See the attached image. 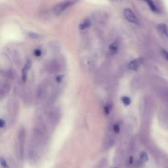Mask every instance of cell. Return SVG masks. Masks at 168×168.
<instances>
[{"instance_id": "7", "label": "cell", "mask_w": 168, "mask_h": 168, "mask_svg": "<svg viewBox=\"0 0 168 168\" xmlns=\"http://www.w3.org/2000/svg\"><path fill=\"white\" fill-rule=\"evenodd\" d=\"M142 1L145 2L147 4H148L149 8L151 9L152 11L155 13H158L159 11L156 5L153 2L152 0H142Z\"/></svg>"}, {"instance_id": "18", "label": "cell", "mask_w": 168, "mask_h": 168, "mask_svg": "<svg viewBox=\"0 0 168 168\" xmlns=\"http://www.w3.org/2000/svg\"><path fill=\"white\" fill-rule=\"evenodd\" d=\"M162 54L163 55V57L165 59L168 60V51H167L165 50H162Z\"/></svg>"}, {"instance_id": "3", "label": "cell", "mask_w": 168, "mask_h": 168, "mask_svg": "<svg viewBox=\"0 0 168 168\" xmlns=\"http://www.w3.org/2000/svg\"><path fill=\"white\" fill-rule=\"evenodd\" d=\"M123 15L126 18L128 21H129L130 23H134L137 24H138V20L134 14V13L133 12L131 9H125L123 11Z\"/></svg>"}, {"instance_id": "11", "label": "cell", "mask_w": 168, "mask_h": 168, "mask_svg": "<svg viewBox=\"0 0 168 168\" xmlns=\"http://www.w3.org/2000/svg\"><path fill=\"white\" fill-rule=\"evenodd\" d=\"M118 44L117 41H114L113 42V44H111L110 45V47H109V49H110V51L112 53H115L117 50H118Z\"/></svg>"}, {"instance_id": "14", "label": "cell", "mask_w": 168, "mask_h": 168, "mask_svg": "<svg viewBox=\"0 0 168 168\" xmlns=\"http://www.w3.org/2000/svg\"><path fill=\"white\" fill-rule=\"evenodd\" d=\"M122 101L125 105H129L131 104V99L128 97H123Z\"/></svg>"}, {"instance_id": "16", "label": "cell", "mask_w": 168, "mask_h": 168, "mask_svg": "<svg viewBox=\"0 0 168 168\" xmlns=\"http://www.w3.org/2000/svg\"><path fill=\"white\" fill-rule=\"evenodd\" d=\"M1 164L4 168H7L8 167V164H7L5 160L2 157L1 158Z\"/></svg>"}, {"instance_id": "12", "label": "cell", "mask_w": 168, "mask_h": 168, "mask_svg": "<svg viewBox=\"0 0 168 168\" xmlns=\"http://www.w3.org/2000/svg\"><path fill=\"white\" fill-rule=\"evenodd\" d=\"M140 160H141L143 163L146 162L149 160L148 155L145 152H141V154H140Z\"/></svg>"}, {"instance_id": "2", "label": "cell", "mask_w": 168, "mask_h": 168, "mask_svg": "<svg viewBox=\"0 0 168 168\" xmlns=\"http://www.w3.org/2000/svg\"><path fill=\"white\" fill-rule=\"evenodd\" d=\"M18 141L20 146V155L21 157L24 156V143H25V130L24 128L20 129L18 134Z\"/></svg>"}, {"instance_id": "9", "label": "cell", "mask_w": 168, "mask_h": 168, "mask_svg": "<svg viewBox=\"0 0 168 168\" xmlns=\"http://www.w3.org/2000/svg\"><path fill=\"white\" fill-rule=\"evenodd\" d=\"M90 25H91V21L88 19H86L80 24V29L81 30H85L86 29H87V28H88Z\"/></svg>"}, {"instance_id": "10", "label": "cell", "mask_w": 168, "mask_h": 168, "mask_svg": "<svg viewBox=\"0 0 168 168\" xmlns=\"http://www.w3.org/2000/svg\"><path fill=\"white\" fill-rule=\"evenodd\" d=\"M9 90V86L8 84H3L2 85V87H1V95L2 97H3L4 95H5L7 93H8Z\"/></svg>"}, {"instance_id": "5", "label": "cell", "mask_w": 168, "mask_h": 168, "mask_svg": "<svg viewBox=\"0 0 168 168\" xmlns=\"http://www.w3.org/2000/svg\"><path fill=\"white\" fill-rule=\"evenodd\" d=\"M157 30L165 37L168 38V28L166 24L164 23H161L157 26Z\"/></svg>"}, {"instance_id": "20", "label": "cell", "mask_w": 168, "mask_h": 168, "mask_svg": "<svg viewBox=\"0 0 168 168\" xmlns=\"http://www.w3.org/2000/svg\"><path fill=\"white\" fill-rule=\"evenodd\" d=\"M5 125V122H4L3 119H1V120H0V127H1L2 128H3Z\"/></svg>"}, {"instance_id": "13", "label": "cell", "mask_w": 168, "mask_h": 168, "mask_svg": "<svg viewBox=\"0 0 168 168\" xmlns=\"http://www.w3.org/2000/svg\"><path fill=\"white\" fill-rule=\"evenodd\" d=\"M28 36H29V38H32V39H39V38H40L41 37V35H39L38 34H36V33H34V32L28 33Z\"/></svg>"}, {"instance_id": "4", "label": "cell", "mask_w": 168, "mask_h": 168, "mask_svg": "<svg viewBox=\"0 0 168 168\" xmlns=\"http://www.w3.org/2000/svg\"><path fill=\"white\" fill-rule=\"evenodd\" d=\"M143 62V59L139 58L137 59L133 60L129 62L128 65V68L131 71H137L138 68L140 66Z\"/></svg>"}, {"instance_id": "6", "label": "cell", "mask_w": 168, "mask_h": 168, "mask_svg": "<svg viewBox=\"0 0 168 168\" xmlns=\"http://www.w3.org/2000/svg\"><path fill=\"white\" fill-rule=\"evenodd\" d=\"M32 65V62L30 60H28V61L26 62V65H24L23 69V72H22V78H23V81L24 82L26 80V77H27V73L28 71H29V69L30 68Z\"/></svg>"}, {"instance_id": "8", "label": "cell", "mask_w": 168, "mask_h": 168, "mask_svg": "<svg viewBox=\"0 0 168 168\" xmlns=\"http://www.w3.org/2000/svg\"><path fill=\"white\" fill-rule=\"evenodd\" d=\"M59 64L55 62H52L51 63H50V65H49V71L51 72H57L59 71Z\"/></svg>"}, {"instance_id": "15", "label": "cell", "mask_w": 168, "mask_h": 168, "mask_svg": "<svg viewBox=\"0 0 168 168\" xmlns=\"http://www.w3.org/2000/svg\"><path fill=\"white\" fill-rule=\"evenodd\" d=\"M113 129H114V131L115 133H116V134H118V133L120 132V125H119L118 124H115L113 127Z\"/></svg>"}, {"instance_id": "17", "label": "cell", "mask_w": 168, "mask_h": 168, "mask_svg": "<svg viewBox=\"0 0 168 168\" xmlns=\"http://www.w3.org/2000/svg\"><path fill=\"white\" fill-rule=\"evenodd\" d=\"M111 108H110V105H107L106 107H104V113H106L107 114H108L110 113V111Z\"/></svg>"}, {"instance_id": "1", "label": "cell", "mask_w": 168, "mask_h": 168, "mask_svg": "<svg viewBox=\"0 0 168 168\" xmlns=\"http://www.w3.org/2000/svg\"><path fill=\"white\" fill-rule=\"evenodd\" d=\"M77 1L78 0H65V1L61 2L53 7V11L55 15H59L62 12L74 5Z\"/></svg>"}, {"instance_id": "19", "label": "cell", "mask_w": 168, "mask_h": 168, "mask_svg": "<svg viewBox=\"0 0 168 168\" xmlns=\"http://www.w3.org/2000/svg\"><path fill=\"white\" fill-rule=\"evenodd\" d=\"M35 55L36 56V57H39V56L41 55V51L39 50H35Z\"/></svg>"}]
</instances>
